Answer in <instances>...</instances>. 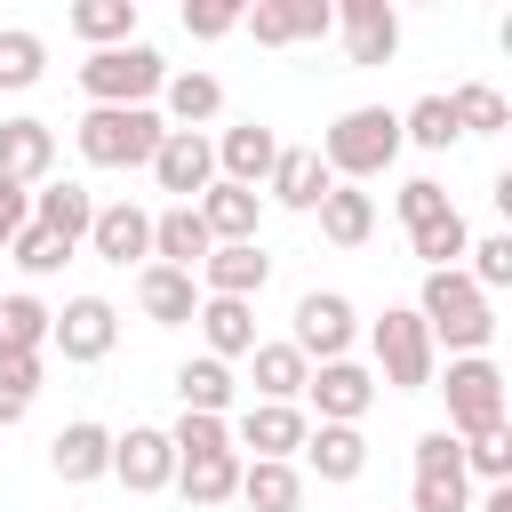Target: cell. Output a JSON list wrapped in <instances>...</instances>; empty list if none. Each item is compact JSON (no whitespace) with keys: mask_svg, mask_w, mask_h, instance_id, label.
Instances as JSON below:
<instances>
[{"mask_svg":"<svg viewBox=\"0 0 512 512\" xmlns=\"http://www.w3.org/2000/svg\"><path fill=\"white\" fill-rule=\"evenodd\" d=\"M408 312L424 320L432 352H448V360L488 352V336H496V304L464 280V264H456V272H424V288H416V304H408Z\"/></svg>","mask_w":512,"mask_h":512,"instance_id":"cell-1","label":"cell"},{"mask_svg":"<svg viewBox=\"0 0 512 512\" xmlns=\"http://www.w3.org/2000/svg\"><path fill=\"white\" fill-rule=\"evenodd\" d=\"M312 152L328 160L336 184H368V176H384V168L400 160V112H384V104H352V112L328 120V136H320Z\"/></svg>","mask_w":512,"mask_h":512,"instance_id":"cell-2","label":"cell"},{"mask_svg":"<svg viewBox=\"0 0 512 512\" xmlns=\"http://www.w3.org/2000/svg\"><path fill=\"white\" fill-rule=\"evenodd\" d=\"M160 136H168V120L152 104H88L80 128H72V144H80L88 168H152Z\"/></svg>","mask_w":512,"mask_h":512,"instance_id":"cell-3","label":"cell"},{"mask_svg":"<svg viewBox=\"0 0 512 512\" xmlns=\"http://www.w3.org/2000/svg\"><path fill=\"white\" fill-rule=\"evenodd\" d=\"M400 224H408V248L424 256V272H456L464 248H472V224L456 216L448 184H432V176H408L400 184Z\"/></svg>","mask_w":512,"mask_h":512,"instance_id":"cell-4","label":"cell"},{"mask_svg":"<svg viewBox=\"0 0 512 512\" xmlns=\"http://www.w3.org/2000/svg\"><path fill=\"white\" fill-rule=\"evenodd\" d=\"M160 80H168V64H160V48H152V40L96 48V56L80 64V96H88V104H152V96H160Z\"/></svg>","mask_w":512,"mask_h":512,"instance_id":"cell-5","label":"cell"},{"mask_svg":"<svg viewBox=\"0 0 512 512\" xmlns=\"http://www.w3.org/2000/svg\"><path fill=\"white\" fill-rule=\"evenodd\" d=\"M368 352H376V376H384L392 392H432V376H440V352H432V336H424V320H416L408 304H392V312L368 328Z\"/></svg>","mask_w":512,"mask_h":512,"instance_id":"cell-6","label":"cell"},{"mask_svg":"<svg viewBox=\"0 0 512 512\" xmlns=\"http://www.w3.org/2000/svg\"><path fill=\"white\" fill-rule=\"evenodd\" d=\"M432 384L448 392V424H440V432L472 440V432H496V424H504V368H496L488 352L448 360V376H432Z\"/></svg>","mask_w":512,"mask_h":512,"instance_id":"cell-7","label":"cell"},{"mask_svg":"<svg viewBox=\"0 0 512 512\" xmlns=\"http://www.w3.org/2000/svg\"><path fill=\"white\" fill-rule=\"evenodd\" d=\"M408 512H472V472H464V448H456V432H424V440H416Z\"/></svg>","mask_w":512,"mask_h":512,"instance_id":"cell-8","label":"cell"},{"mask_svg":"<svg viewBox=\"0 0 512 512\" xmlns=\"http://www.w3.org/2000/svg\"><path fill=\"white\" fill-rule=\"evenodd\" d=\"M352 336H360V320H352V296H336V288H304L296 296V328H288V344L320 368V360H352Z\"/></svg>","mask_w":512,"mask_h":512,"instance_id":"cell-9","label":"cell"},{"mask_svg":"<svg viewBox=\"0 0 512 512\" xmlns=\"http://www.w3.org/2000/svg\"><path fill=\"white\" fill-rule=\"evenodd\" d=\"M224 424H232V448H248V464H296V448H304V432H312L304 408H272V400H248V408L224 416Z\"/></svg>","mask_w":512,"mask_h":512,"instance_id":"cell-10","label":"cell"},{"mask_svg":"<svg viewBox=\"0 0 512 512\" xmlns=\"http://www.w3.org/2000/svg\"><path fill=\"white\" fill-rule=\"evenodd\" d=\"M112 480H120L128 496H160V488H176V448H168V432H160V424H128V432H112Z\"/></svg>","mask_w":512,"mask_h":512,"instance_id":"cell-11","label":"cell"},{"mask_svg":"<svg viewBox=\"0 0 512 512\" xmlns=\"http://www.w3.org/2000/svg\"><path fill=\"white\" fill-rule=\"evenodd\" d=\"M240 32L256 48H296V40H328L336 8L328 0H256V8H240Z\"/></svg>","mask_w":512,"mask_h":512,"instance_id":"cell-12","label":"cell"},{"mask_svg":"<svg viewBox=\"0 0 512 512\" xmlns=\"http://www.w3.org/2000/svg\"><path fill=\"white\" fill-rule=\"evenodd\" d=\"M304 400H312L320 424H360V416L376 408V376H368L360 360H320V368L304 376Z\"/></svg>","mask_w":512,"mask_h":512,"instance_id":"cell-13","label":"cell"},{"mask_svg":"<svg viewBox=\"0 0 512 512\" xmlns=\"http://www.w3.org/2000/svg\"><path fill=\"white\" fill-rule=\"evenodd\" d=\"M152 184H160V192H176V208H192V200L216 184V152H208V136L168 128V136H160V152H152Z\"/></svg>","mask_w":512,"mask_h":512,"instance_id":"cell-14","label":"cell"},{"mask_svg":"<svg viewBox=\"0 0 512 512\" xmlns=\"http://www.w3.org/2000/svg\"><path fill=\"white\" fill-rule=\"evenodd\" d=\"M200 296H232V304H256L264 296V280H272V256L256 248V240H224V248H208L200 256Z\"/></svg>","mask_w":512,"mask_h":512,"instance_id":"cell-15","label":"cell"},{"mask_svg":"<svg viewBox=\"0 0 512 512\" xmlns=\"http://www.w3.org/2000/svg\"><path fill=\"white\" fill-rule=\"evenodd\" d=\"M48 344L64 352V360H104L112 344H120V312H112V296H72L64 312H56V328H48Z\"/></svg>","mask_w":512,"mask_h":512,"instance_id":"cell-16","label":"cell"},{"mask_svg":"<svg viewBox=\"0 0 512 512\" xmlns=\"http://www.w3.org/2000/svg\"><path fill=\"white\" fill-rule=\"evenodd\" d=\"M336 32L352 64H392L400 56V8L392 0H336Z\"/></svg>","mask_w":512,"mask_h":512,"instance_id":"cell-17","label":"cell"},{"mask_svg":"<svg viewBox=\"0 0 512 512\" xmlns=\"http://www.w3.org/2000/svg\"><path fill=\"white\" fill-rule=\"evenodd\" d=\"M208 152H216V176H224V184L264 192V176H272V160H280V136H272L264 120H232L224 136H208Z\"/></svg>","mask_w":512,"mask_h":512,"instance_id":"cell-18","label":"cell"},{"mask_svg":"<svg viewBox=\"0 0 512 512\" xmlns=\"http://www.w3.org/2000/svg\"><path fill=\"white\" fill-rule=\"evenodd\" d=\"M48 472L64 488H88V480H112V432L96 416H72L56 440H48Z\"/></svg>","mask_w":512,"mask_h":512,"instance_id":"cell-19","label":"cell"},{"mask_svg":"<svg viewBox=\"0 0 512 512\" xmlns=\"http://www.w3.org/2000/svg\"><path fill=\"white\" fill-rule=\"evenodd\" d=\"M328 160L312 152V144H280V160H272V176H264V192H272V208H296V216H312L320 200H328Z\"/></svg>","mask_w":512,"mask_h":512,"instance_id":"cell-20","label":"cell"},{"mask_svg":"<svg viewBox=\"0 0 512 512\" xmlns=\"http://www.w3.org/2000/svg\"><path fill=\"white\" fill-rule=\"evenodd\" d=\"M88 248H96L104 264H120V272H128V264L144 272V264H152V216H144L136 200H112V208H96Z\"/></svg>","mask_w":512,"mask_h":512,"instance_id":"cell-21","label":"cell"},{"mask_svg":"<svg viewBox=\"0 0 512 512\" xmlns=\"http://www.w3.org/2000/svg\"><path fill=\"white\" fill-rule=\"evenodd\" d=\"M48 168H56V128L48 120H0V176L24 184V192H40Z\"/></svg>","mask_w":512,"mask_h":512,"instance_id":"cell-22","label":"cell"},{"mask_svg":"<svg viewBox=\"0 0 512 512\" xmlns=\"http://www.w3.org/2000/svg\"><path fill=\"white\" fill-rule=\"evenodd\" d=\"M192 216L208 224V240L224 248V240H256V224H264V192H248V184H208L200 200H192Z\"/></svg>","mask_w":512,"mask_h":512,"instance_id":"cell-23","label":"cell"},{"mask_svg":"<svg viewBox=\"0 0 512 512\" xmlns=\"http://www.w3.org/2000/svg\"><path fill=\"white\" fill-rule=\"evenodd\" d=\"M152 112H160L168 128H192V136H200V128L224 112V80H216V72H168Z\"/></svg>","mask_w":512,"mask_h":512,"instance_id":"cell-24","label":"cell"},{"mask_svg":"<svg viewBox=\"0 0 512 512\" xmlns=\"http://www.w3.org/2000/svg\"><path fill=\"white\" fill-rule=\"evenodd\" d=\"M32 224H40V232H56L64 248H80V240H88V224H96V192H88V184H72V176H64V184L48 176V184L32 192Z\"/></svg>","mask_w":512,"mask_h":512,"instance_id":"cell-25","label":"cell"},{"mask_svg":"<svg viewBox=\"0 0 512 512\" xmlns=\"http://www.w3.org/2000/svg\"><path fill=\"white\" fill-rule=\"evenodd\" d=\"M136 304H144L152 328H184V320L200 312V280L176 272V264H144V272H136Z\"/></svg>","mask_w":512,"mask_h":512,"instance_id":"cell-26","label":"cell"},{"mask_svg":"<svg viewBox=\"0 0 512 512\" xmlns=\"http://www.w3.org/2000/svg\"><path fill=\"white\" fill-rule=\"evenodd\" d=\"M200 344H208V360H248L256 352V304H232V296H200Z\"/></svg>","mask_w":512,"mask_h":512,"instance_id":"cell-27","label":"cell"},{"mask_svg":"<svg viewBox=\"0 0 512 512\" xmlns=\"http://www.w3.org/2000/svg\"><path fill=\"white\" fill-rule=\"evenodd\" d=\"M296 456H304L328 488H344V480H360V472H368V440H360V424H312Z\"/></svg>","mask_w":512,"mask_h":512,"instance_id":"cell-28","label":"cell"},{"mask_svg":"<svg viewBox=\"0 0 512 512\" xmlns=\"http://www.w3.org/2000/svg\"><path fill=\"white\" fill-rule=\"evenodd\" d=\"M176 488L192 512H216L240 496V448H216V456H176Z\"/></svg>","mask_w":512,"mask_h":512,"instance_id":"cell-29","label":"cell"},{"mask_svg":"<svg viewBox=\"0 0 512 512\" xmlns=\"http://www.w3.org/2000/svg\"><path fill=\"white\" fill-rule=\"evenodd\" d=\"M312 216H320V240H328V248H360V240L376 232V192H360V184H328V200H320Z\"/></svg>","mask_w":512,"mask_h":512,"instance_id":"cell-30","label":"cell"},{"mask_svg":"<svg viewBox=\"0 0 512 512\" xmlns=\"http://www.w3.org/2000/svg\"><path fill=\"white\" fill-rule=\"evenodd\" d=\"M248 368H256V400H272V408H296L304 400V376H312V360L280 336V344H256L248 352Z\"/></svg>","mask_w":512,"mask_h":512,"instance_id":"cell-31","label":"cell"},{"mask_svg":"<svg viewBox=\"0 0 512 512\" xmlns=\"http://www.w3.org/2000/svg\"><path fill=\"white\" fill-rule=\"evenodd\" d=\"M216 240H208V224L192 216V208H160L152 216V264H176V272H200V256H208Z\"/></svg>","mask_w":512,"mask_h":512,"instance_id":"cell-32","label":"cell"},{"mask_svg":"<svg viewBox=\"0 0 512 512\" xmlns=\"http://www.w3.org/2000/svg\"><path fill=\"white\" fill-rule=\"evenodd\" d=\"M72 40H88V56L96 48H128L136 40V0H72Z\"/></svg>","mask_w":512,"mask_h":512,"instance_id":"cell-33","label":"cell"},{"mask_svg":"<svg viewBox=\"0 0 512 512\" xmlns=\"http://www.w3.org/2000/svg\"><path fill=\"white\" fill-rule=\"evenodd\" d=\"M176 400H184V416H224V408H232V368L208 360V352L184 360V368H176Z\"/></svg>","mask_w":512,"mask_h":512,"instance_id":"cell-34","label":"cell"},{"mask_svg":"<svg viewBox=\"0 0 512 512\" xmlns=\"http://www.w3.org/2000/svg\"><path fill=\"white\" fill-rule=\"evenodd\" d=\"M48 328H56V312L32 288L0 296V352H48Z\"/></svg>","mask_w":512,"mask_h":512,"instance_id":"cell-35","label":"cell"},{"mask_svg":"<svg viewBox=\"0 0 512 512\" xmlns=\"http://www.w3.org/2000/svg\"><path fill=\"white\" fill-rule=\"evenodd\" d=\"M240 496L256 512H304V472L296 464H248L240 456Z\"/></svg>","mask_w":512,"mask_h":512,"instance_id":"cell-36","label":"cell"},{"mask_svg":"<svg viewBox=\"0 0 512 512\" xmlns=\"http://www.w3.org/2000/svg\"><path fill=\"white\" fill-rule=\"evenodd\" d=\"M448 112H456V128H464V136H504V128H512L504 88H488V80H464V88L448 96Z\"/></svg>","mask_w":512,"mask_h":512,"instance_id":"cell-37","label":"cell"},{"mask_svg":"<svg viewBox=\"0 0 512 512\" xmlns=\"http://www.w3.org/2000/svg\"><path fill=\"white\" fill-rule=\"evenodd\" d=\"M400 144H416V152H448V144H464L448 96H416V104L400 112Z\"/></svg>","mask_w":512,"mask_h":512,"instance_id":"cell-38","label":"cell"},{"mask_svg":"<svg viewBox=\"0 0 512 512\" xmlns=\"http://www.w3.org/2000/svg\"><path fill=\"white\" fill-rule=\"evenodd\" d=\"M40 72H48V40H40V32H24V24H8V32H0V96L32 88Z\"/></svg>","mask_w":512,"mask_h":512,"instance_id":"cell-39","label":"cell"},{"mask_svg":"<svg viewBox=\"0 0 512 512\" xmlns=\"http://www.w3.org/2000/svg\"><path fill=\"white\" fill-rule=\"evenodd\" d=\"M464 256H472V264H464V280L496 304V288H512V232H488V240H472Z\"/></svg>","mask_w":512,"mask_h":512,"instance_id":"cell-40","label":"cell"},{"mask_svg":"<svg viewBox=\"0 0 512 512\" xmlns=\"http://www.w3.org/2000/svg\"><path fill=\"white\" fill-rule=\"evenodd\" d=\"M8 256H16V272H24V280H48V272H64V264H72V248H64L56 232H40V224H24V232L8 240Z\"/></svg>","mask_w":512,"mask_h":512,"instance_id":"cell-41","label":"cell"},{"mask_svg":"<svg viewBox=\"0 0 512 512\" xmlns=\"http://www.w3.org/2000/svg\"><path fill=\"white\" fill-rule=\"evenodd\" d=\"M456 448H464V472H480L488 488H496V480H512V424L472 432V440H456Z\"/></svg>","mask_w":512,"mask_h":512,"instance_id":"cell-42","label":"cell"},{"mask_svg":"<svg viewBox=\"0 0 512 512\" xmlns=\"http://www.w3.org/2000/svg\"><path fill=\"white\" fill-rule=\"evenodd\" d=\"M168 448L176 456H216V448H232V424L224 416H176L168 424Z\"/></svg>","mask_w":512,"mask_h":512,"instance_id":"cell-43","label":"cell"},{"mask_svg":"<svg viewBox=\"0 0 512 512\" xmlns=\"http://www.w3.org/2000/svg\"><path fill=\"white\" fill-rule=\"evenodd\" d=\"M184 32H192V40H224V32H240V0H184Z\"/></svg>","mask_w":512,"mask_h":512,"instance_id":"cell-44","label":"cell"},{"mask_svg":"<svg viewBox=\"0 0 512 512\" xmlns=\"http://www.w3.org/2000/svg\"><path fill=\"white\" fill-rule=\"evenodd\" d=\"M0 392L32 408V392H40V352H0Z\"/></svg>","mask_w":512,"mask_h":512,"instance_id":"cell-45","label":"cell"},{"mask_svg":"<svg viewBox=\"0 0 512 512\" xmlns=\"http://www.w3.org/2000/svg\"><path fill=\"white\" fill-rule=\"evenodd\" d=\"M24 224H32V192H24V184H8V176H0V256H8V240H16V232H24Z\"/></svg>","mask_w":512,"mask_h":512,"instance_id":"cell-46","label":"cell"},{"mask_svg":"<svg viewBox=\"0 0 512 512\" xmlns=\"http://www.w3.org/2000/svg\"><path fill=\"white\" fill-rule=\"evenodd\" d=\"M472 512H512V480H496V488H488V496H480Z\"/></svg>","mask_w":512,"mask_h":512,"instance_id":"cell-47","label":"cell"},{"mask_svg":"<svg viewBox=\"0 0 512 512\" xmlns=\"http://www.w3.org/2000/svg\"><path fill=\"white\" fill-rule=\"evenodd\" d=\"M8 424H24V400H8V392H0V432H8Z\"/></svg>","mask_w":512,"mask_h":512,"instance_id":"cell-48","label":"cell"}]
</instances>
